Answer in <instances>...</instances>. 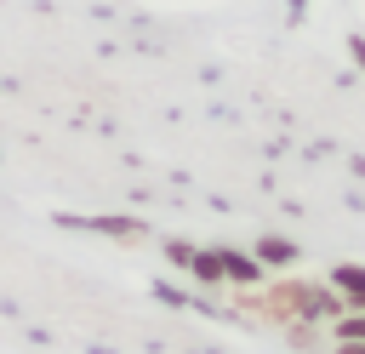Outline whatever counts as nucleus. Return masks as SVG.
<instances>
[{
  "label": "nucleus",
  "instance_id": "nucleus-1",
  "mask_svg": "<svg viewBox=\"0 0 365 354\" xmlns=\"http://www.w3.org/2000/svg\"><path fill=\"white\" fill-rule=\"evenodd\" d=\"M348 308H365V263H336L331 268V280H325Z\"/></svg>",
  "mask_w": 365,
  "mask_h": 354
},
{
  "label": "nucleus",
  "instance_id": "nucleus-2",
  "mask_svg": "<svg viewBox=\"0 0 365 354\" xmlns=\"http://www.w3.org/2000/svg\"><path fill=\"white\" fill-rule=\"evenodd\" d=\"M251 257H257L262 268H291L302 251H297V240H285V234H262V240L251 246Z\"/></svg>",
  "mask_w": 365,
  "mask_h": 354
},
{
  "label": "nucleus",
  "instance_id": "nucleus-3",
  "mask_svg": "<svg viewBox=\"0 0 365 354\" xmlns=\"http://www.w3.org/2000/svg\"><path fill=\"white\" fill-rule=\"evenodd\" d=\"M217 251H222V280L228 285H262V263L251 251H228V246H217Z\"/></svg>",
  "mask_w": 365,
  "mask_h": 354
},
{
  "label": "nucleus",
  "instance_id": "nucleus-4",
  "mask_svg": "<svg viewBox=\"0 0 365 354\" xmlns=\"http://www.w3.org/2000/svg\"><path fill=\"white\" fill-rule=\"evenodd\" d=\"M188 274L200 280V285H222V251L211 246V251H194L188 257Z\"/></svg>",
  "mask_w": 365,
  "mask_h": 354
},
{
  "label": "nucleus",
  "instance_id": "nucleus-5",
  "mask_svg": "<svg viewBox=\"0 0 365 354\" xmlns=\"http://www.w3.org/2000/svg\"><path fill=\"white\" fill-rule=\"evenodd\" d=\"M331 337H336V343H365V308L336 314V320H331Z\"/></svg>",
  "mask_w": 365,
  "mask_h": 354
},
{
  "label": "nucleus",
  "instance_id": "nucleus-6",
  "mask_svg": "<svg viewBox=\"0 0 365 354\" xmlns=\"http://www.w3.org/2000/svg\"><path fill=\"white\" fill-rule=\"evenodd\" d=\"M165 257H171L177 268H188V257H194V246H182V240H171V246H165Z\"/></svg>",
  "mask_w": 365,
  "mask_h": 354
},
{
  "label": "nucleus",
  "instance_id": "nucleus-7",
  "mask_svg": "<svg viewBox=\"0 0 365 354\" xmlns=\"http://www.w3.org/2000/svg\"><path fill=\"white\" fill-rule=\"evenodd\" d=\"M348 51H354V63L365 69V34H348Z\"/></svg>",
  "mask_w": 365,
  "mask_h": 354
},
{
  "label": "nucleus",
  "instance_id": "nucleus-8",
  "mask_svg": "<svg viewBox=\"0 0 365 354\" xmlns=\"http://www.w3.org/2000/svg\"><path fill=\"white\" fill-rule=\"evenodd\" d=\"M331 354H365V343H336Z\"/></svg>",
  "mask_w": 365,
  "mask_h": 354
}]
</instances>
